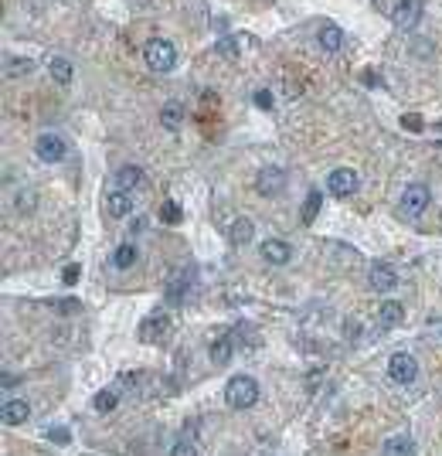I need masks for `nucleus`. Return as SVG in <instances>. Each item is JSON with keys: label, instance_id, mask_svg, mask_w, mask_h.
<instances>
[{"label": "nucleus", "instance_id": "obj_2", "mask_svg": "<svg viewBox=\"0 0 442 456\" xmlns=\"http://www.w3.org/2000/svg\"><path fill=\"white\" fill-rule=\"evenodd\" d=\"M224 402H228L231 408H252V405L259 402V385H255V378L235 375V378L224 385Z\"/></svg>", "mask_w": 442, "mask_h": 456}, {"label": "nucleus", "instance_id": "obj_31", "mask_svg": "<svg viewBox=\"0 0 442 456\" xmlns=\"http://www.w3.org/2000/svg\"><path fill=\"white\" fill-rule=\"evenodd\" d=\"M75 280H78V266L72 262V266H65V269H61V283H65V286H72V283H75Z\"/></svg>", "mask_w": 442, "mask_h": 456}, {"label": "nucleus", "instance_id": "obj_25", "mask_svg": "<svg viewBox=\"0 0 442 456\" xmlns=\"http://www.w3.org/2000/svg\"><path fill=\"white\" fill-rule=\"evenodd\" d=\"M191 280H194V269L187 266V269H184V273H180V276H177V280L170 283V300H173V303H177V300H184V293H187Z\"/></svg>", "mask_w": 442, "mask_h": 456}, {"label": "nucleus", "instance_id": "obj_16", "mask_svg": "<svg viewBox=\"0 0 442 456\" xmlns=\"http://www.w3.org/2000/svg\"><path fill=\"white\" fill-rule=\"evenodd\" d=\"M317 38H320V48H324V52H330V55H333V52H340V45H344V31H340L337 24H324Z\"/></svg>", "mask_w": 442, "mask_h": 456}, {"label": "nucleus", "instance_id": "obj_15", "mask_svg": "<svg viewBox=\"0 0 442 456\" xmlns=\"http://www.w3.org/2000/svg\"><path fill=\"white\" fill-rule=\"evenodd\" d=\"M170 456H198V439H194V422L184 429V436L180 439H173V446H170Z\"/></svg>", "mask_w": 442, "mask_h": 456}, {"label": "nucleus", "instance_id": "obj_1", "mask_svg": "<svg viewBox=\"0 0 442 456\" xmlns=\"http://www.w3.org/2000/svg\"><path fill=\"white\" fill-rule=\"evenodd\" d=\"M429 201H432V191L425 187V184H408L405 191H401V201H398V211H401V218H408V222H419L422 215H425V208H429Z\"/></svg>", "mask_w": 442, "mask_h": 456}, {"label": "nucleus", "instance_id": "obj_10", "mask_svg": "<svg viewBox=\"0 0 442 456\" xmlns=\"http://www.w3.org/2000/svg\"><path fill=\"white\" fill-rule=\"evenodd\" d=\"M262 256H266V262H273V266H286V262L293 259V245L282 242V238H266V242H262Z\"/></svg>", "mask_w": 442, "mask_h": 456}, {"label": "nucleus", "instance_id": "obj_7", "mask_svg": "<svg viewBox=\"0 0 442 456\" xmlns=\"http://www.w3.org/2000/svg\"><path fill=\"white\" fill-rule=\"evenodd\" d=\"M357 174L350 171V167H337V171L327 174V191H330L333 198H350L354 191H357Z\"/></svg>", "mask_w": 442, "mask_h": 456}, {"label": "nucleus", "instance_id": "obj_34", "mask_svg": "<svg viewBox=\"0 0 442 456\" xmlns=\"http://www.w3.org/2000/svg\"><path fill=\"white\" fill-rule=\"evenodd\" d=\"M218 52L221 55H235V41H218Z\"/></svg>", "mask_w": 442, "mask_h": 456}, {"label": "nucleus", "instance_id": "obj_19", "mask_svg": "<svg viewBox=\"0 0 442 456\" xmlns=\"http://www.w3.org/2000/svg\"><path fill=\"white\" fill-rule=\"evenodd\" d=\"M320 205H324V194L313 187L310 194H306V201H303V211H299V218H303V225H310V222H317V215H320Z\"/></svg>", "mask_w": 442, "mask_h": 456}, {"label": "nucleus", "instance_id": "obj_20", "mask_svg": "<svg viewBox=\"0 0 442 456\" xmlns=\"http://www.w3.org/2000/svg\"><path fill=\"white\" fill-rule=\"evenodd\" d=\"M48 72H52V79H55L58 85H68L72 82V61L65 55H55L48 61Z\"/></svg>", "mask_w": 442, "mask_h": 456}, {"label": "nucleus", "instance_id": "obj_36", "mask_svg": "<svg viewBox=\"0 0 442 456\" xmlns=\"http://www.w3.org/2000/svg\"><path fill=\"white\" fill-rule=\"evenodd\" d=\"M439 129H442V123H439Z\"/></svg>", "mask_w": 442, "mask_h": 456}, {"label": "nucleus", "instance_id": "obj_3", "mask_svg": "<svg viewBox=\"0 0 442 456\" xmlns=\"http://www.w3.org/2000/svg\"><path fill=\"white\" fill-rule=\"evenodd\" d=\"M415 375H419V361H415L408 351H394V354L388 357V378H391V382H398V385H412Z\"/></svg>", "mask_w": 442, "mask_h": 456}, {"label": "nucleus", "instance_id": "obj_6", "mask_svg": "<svg viewBox=\"0 0 442 456\" xmlns=\"http://www.w3.org/2000/svg\"><path fill=\"white\" fill-rule=\"evenodd\" d=\"M419 21H422V3H419V0H398V3H394L391 24H394L398 31H412Z\"/></svg>", "mask_w": 442, "mask_h": 456}, {"label": "nucleus", "instance_id": "obj_32", "mask_svg": "<svg viewBox=\"0 0 442 456\" xmlns=\"http://www.w3.org/2000/svg\"><path fill=\"white\" fill-rule=\"evenodd\" d=\"M48 439H55V443H68V439H72V433H68V429H61V426H55V429H48Z\"/></svg>", "mask_w": 442, "mask_h": 456}, {"label": "nucleus", "instance_id": "obj_33", "mask_svg": "<svg viewBox=\"0 0 442 456\" xmlns=\"http://www.w3.org/2000/svg\"><path fill=\"white\" fill-rule=\"evenodd\" d=\"M133 235H140V231H147V218H133V225H129Z\"/></svg>", "mask_w": 442, "mask_h": 456}, {"label": "nucleus", "instance_id": "obj_27", "mask_svg": "<svg viewBox=\"0 0 442 456\" xmlns=\"http://www.w3.org/2000/svg\"><path fill=\"white\" fill-rule=\"evenodd\" d=\"M28 72H31V61L28 58H7V68H3L7 79H17V75H28Z\"/></svg>", "mask_w": 442, "mask_h": 456}, {"label": "nucleus", "instance_id": "obj_21", "mask_svg": "<svg viewBox=\"0 0 442 456\" xmlns=\"http://www.w3.org/2000/svg\"><path fill=\"white\" fill-rule=\"evenodd\" d=\"M252 235H255V228L249 218H235L231 228H228V238L235 242V245H245V242H252Z\"/></svg>", "mask_w": 442, "mask_h": 456}, {"label": "nucleus", "instance_id": "obj_11", "mask_svg": "<svg viewBox=\"0 0 442 456\" xmlns=\"http://www.w3.org/2000/svg\"><path fill=\"white\" fill-rule=\"evenodd\" d=\"M401 320H405V307H401L398 300H385V303L378 307V327H381V331H394Z\"/></svg>", "mask_w": 442, "mask_h": 456}, {"label": "nucleus", "instance_id": "obj_12", "mask_svg": "<svg viewBox=\"0 0 442 456\" xmlns=\"http://www.w3.org/2000/svg\"><path fill=\"white\" fill-rule=\"evenodd\" d=\"M167 331H170V317H167L164 310H157L154 317H147V320L140 324V334H143V341H160Z\"/></svg>", "mask_w": 442, "mask_h": 456}, {"label": "nucleus", "instance_id": "obj_14", "mask_svg": "<svg viewBox=\"0 0 442 456\" xmlns=\"http://www.w3.org/2000/svg\"><path fill=\"white\" fill-rule=\"evenodd\" d=\"M106 211H109L112 218H126V215L133 211V201H129V191H112L109 198H106Z\"/></svg>", "mask_w": 442, "mask_h": 456}, {"label": "nucleus", "instance_id": "obj_8", "mask_svg": "<svg viewBox=\"0 0 442 456\" xmlns=\"http://www.w3.org/2000/svg\"><path fill=\"white\" fill-rule=\"evenodd\" d=\"M368 283H371L375 293H391V289L398 286V273H394L391 262H375L371 273H368Z\"/></svg>", "mask_w": 442, "mask_h": 456}, {"label": "nucleus", "instance_id": "obj_13", "mask_svg": "<svg viewBox=\"0 0 442 456\" xmlns=\"http://www.w3.org/2000/svg\"><path fill=\"white\" fill-rule=\"evenodd\" d=\"M3 422L7 426H21V422H28L31 419V405L28 402H21V399H10V402H3Z\"/></svg>", "mask_w": 442, "mask_h": 456}, {"label": "nucleus", "instance_id": "obj_4", "mask_svg": "<svg viewBox=\"0 0 442 456\" xmlns=\"http://www.w3.org/2000/svg\"><path fill=\"white\" fill-rule=\"evenodd\" d=\"M143 58H147V65L154 68V72H170L173 65H177V52H173V45L170 41H150L147 48H143Z\"/></svg>", "mask_w": 442, "mask_h": 456}, {"label": "nucleus", "instance_id": "obj_9", "mask_svg": "<svg viewBox=\"0 0 442 456\" xmlns=\"http://www.w3.org/2000/svg\"><path fill=\"white\" fill-rule=\"evenodd\" d=\"M282 187H286V174L279 171V167H266V171L255 177V191H259V194H266V198L279 194Z\"/></svg>", "mask_w": 442, "mask_h": 456}, {"label": "nucleus", "instance_id": "obj_26", "mask_svg": "<svg viewBox=\"0 0 442 456\" xmlns=\"http://www.w3.org/2000/svg\"><path fill=\"white\" fill-rule=\"evenodd\" d=\"M116 405H119V392H116V388H103V392L96 395V408H99V412H112Z\"/></svg>", "mask_w": 442, "mask_h": 456}, {"label": "nucleus", "instance_id": "obj_29", "mask_svg": "<svg viewBox=\"0 0 442 456\" xmlns=\"http://www.w3.org/2000/svg\"><path fill=\"white\" fill-rule=\"evenodd\" d=\"M401 126H405V129H408V133H422V126H425V123H422V116H401Z\"/></svg>", "mask_w": 442, "mask_h": 456}, {"label": "nucleus", "instance_id": "obj_22", "mask_svg": "<svg viewBox=\"0 0 442 456\" xmlns=\"http://www.w3.org/2000/svg\"><path fill=\"white\" fill-rule=\"evenodd\" d=\"M231 354H235L231 338H215V341H211V361H215V364H228Z\"/></svg>", "mask_w": 442, "mask_h": 456}, {"label": "nucleus", "instance_id": "obj_17", "mask_svg": "<svg viewBox=\"0 0 442 456\" xmlns=\"http://www.w3.org/2000/svg\"><path fill=\"white\" fill-rule=\"evenodd\" d=\"M136 256H140V252H136V245H133V242H123V245L112 252L109 266H112V269H129V266L136 262Z\"/></svg>", "mask_w": 442, "mask_h": 456}, {"label": "nucleus", "instance_id": "obj_30", "mask_svg": "<svg viewBox=\"0 0 442 456\" xmlns=\"http://www.w3.org/2000/svg\"><path fill=\"white\" fill-rule=\"evenodd\" d=\"M160 218H164V222H170V225H173V222H180V208H177V205H164Z\"/></svg>", "mask_w": 442, "mask_h": 456}, {"label": "nucleus", "instance_id": "obj_18", "mask_svg": "<svg viewBox=\"0 0 442 456\" xmlns=\"http://www.w3.org/2000/svg\"><path fill=\"white\" fill-rule=\"evenodd\" d=\"M136 184H143V171L140 167H119V174H116V191H133Z\"/></svg>", "mask_w": 442, "mask_h": 456}, {"label": "nucleus", "instance_id": "obj_35", "mask_svg": "<svg viewBox=\"0 0 442 456\" xmlns=\"http://www.w3.org/2000/svg\"><path fill=\"white\" fill-rule=\"evenodd\" d=\"M255 103H259L262 110H269V106H273V99H269V92H259V96H255Z\"/></svg>", "mask_w": 442, "mask_h": 456}, {"label": "nucleus", "instance_id": "obj_23", "mask_svg": "<svg viewBox=\"0 0 442 456\" xmlns=\"http://www.w3.org/2000/svg\"><path fill=\"white\" fill-rule=\"evenodd\" d=\"M385 456H415V443L408 436H394L385 443Z\"/></svg>", "mask_w": 442, "mask_h": 456}, {"label": "nucleus", "instance_id": "obj_24", "mask_svg": "<svg viewBox=\"0 0 442 456\" xmlns=\"http://www.w3.org/2000/svg\"><path fill=\"white\" fill-rule=\"evenodd\" d=\"M160 123H164V129H177L184 123V106L180 103H167L160 110Z\"/></svg>", "mask_w": 442, "mask_h": 456}, {"label": "nucleus", "instance_id": "obj_28", "mask_svg": "<svg viewBox=\"0 0 442 456\" xmlns=\"http://www.w3.org/2000/svg\"><path fill=\"white\" fill-rule=\"evenodd\" d=\"M48 307H55L58 313H75L78 310V300H48Z\"/></svg>", "mask_w": 442, "mask_h": 456}, {"label": "nucleus", "instance_id": "obj_5", "mask_svg": "<svg viewBox=\"0 0 442 456\" xmlns=\"http://www.w3.org/2000/svg\"><path fill=\"white\" fill-rule=\"evenodd\" d=\"M34 154H38V160H45V164H58V160H65L68 143H65L58 133H41V136L34 140Z\"/></svg>", "mask_w": 442, "mask_h": 456}]
</instances>
